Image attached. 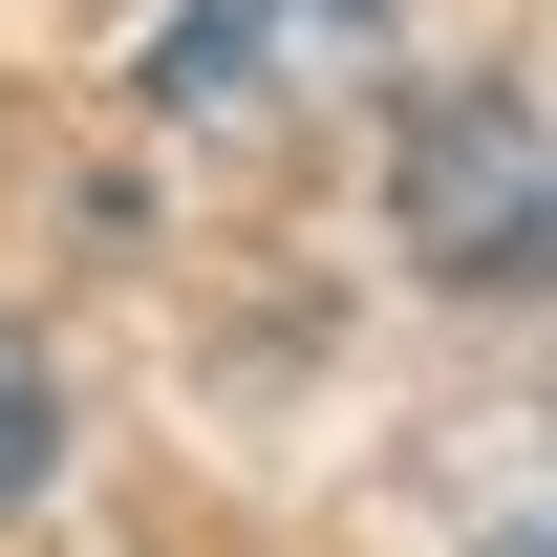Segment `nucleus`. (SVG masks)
Masks as SVG:
<instances>
[{"label":"nucleus","instance_id":"nucleus-1","mask_svg":"<svg viewBox=\"0 0 557 557\" xmlns=\"http://www.w3.org/2000/svg\"><path fill=\"white\" fill-rule=\"evenodd\" d=\"M386 194H408V258L429 278H493V300H557V108L536 86H408V150H386Z\"/></svg>","mask_w":557,"mask_h":557},{"label":"nucleus","instance_id":"nucleus-2","mask_svg":"<svg viewBox=\"0 0 557 557\" xmlns=\"http://www.w3.org/2000/svg\"><path fill=\"white\" fill-rule=\"evenodd\" d=\"M364 65H386V0H172V44H150V86L194 129H278V108H322Z\"/></svg>","mask_w":557,"mask_h":557},{"label":"nucleus","instance_id":"nucleus-3","mask_svg":"<svg viewBox=\"0 0 557 557\" xmlns=\"http://www.w3.org/2000/svg\"><path fill=\"white\" fill-rule=\"evenodd\" d=\"M44 472H65V386H44V344L0 322V493H44Z\"/></svg>","mask_w":557,"mask_h":557}]
</instances>
